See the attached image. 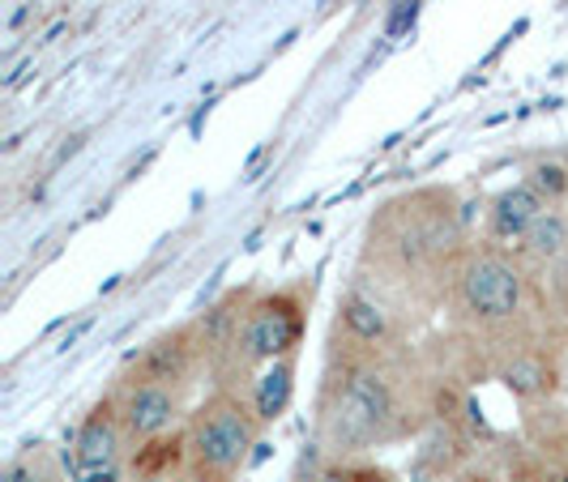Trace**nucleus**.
Returning <instances> with one entry per match:
<instances>
[{
    "instance_id": "1",
    "label": "nucleus",
    "mask_w": 568,
    "mask_h": 482,
    "mask_svg": "<svg viewBox=\"0 0 568 482\" xmlns=\"http://www.w3.org/2000/svg\"><path fill=\"white\" fill-rule=\"evenodd\" d=\"M256 414H248L235 398H214L197 410V419L189 427V453L201 474L231 479L256 440Z\"/></svg>"
},
{
    "instance_id": "2",
    "label": "nucleus",
    "mask_w": 568,
    "mask_h": 482,
    "mask_svg": "<svg viewBox=\"0 0 568 482\" xmlns=\"http://www.w3.org/2000/svg\"><path fill=\"white\" fill-rule=\"evenodd\" d=\"M394 419V393H389V380L376 368H351L342 376L334 406H329V431L338 444H372L385 423Z\"/></svg>"
},
{
    "instance_id": "3",
    "label": "nucleus",
    "mask_w": 568,
    "mask_h": 482,
    "mask_svg": "<svg viewBox=\"0 0 568 482\" xmlns=\"http://www.w3.org/2000/svg\"><path fill=\"white\" fill-rule=\"evenodd\" d=\"M462 304L479 320H509L521 308V274L500 256H475L462 274Z\"/></svg>"
},
{
    "instance_id": "4",
    "label": "nucleus",
    "mask_w": 568,
    "mask_h": 482,
    "mask_svg": "<svg viewBox=\"0 0 568 482\" xmlns=\"http://www.w3.org/2000/svg\"><path fill=\"white\" fill-rule=\"evenodd\" d=\"M304 334V316H300V304L291 299H265L261 308H253V316L244 320V334H240V346L253 363H274V359H286L295 350V341Z\"/></svg>"
},
{
    "instance_id": "5",
    "label": "nucleus",
    "mask_w": 568,
    "mask_h": 482,
    "mask_svg": "<svg viewBox=\"0 0 568 482\" xmlns=\"http://www.w3.org/2000/svg\"><path fill=\"white\" fill-rule=\"evenodd\" d=\"M180 414V401L168 384L159 380H142L124 393V406H120V423L133 440H159Z\"/></svg>"
},
{
    "instance_id": "6",
    "label": "nucleus",
    "mask_w": 568,
    "mask_h": 482,
    "mask_svg": "<svg viewBox=\"0 0 568 482\" xmlns=\"http://www.w3.org/2000/svg\"><path fill=\"white\" fill-rule=\"evenodd\" d=\"M120 440H124V423L112 406H94L85 414V423L73 435V457L69 470H94V465H120Z\"/></svg>"
},
{
    "instance_id": "7",
    "label": "nucleus",
    "mask_w": 568,
    "mask_h": 482,
    "mask_svg": "<svg viewBox=\"0 0 568 482\" xmlns=\"http://www.w3.org/2000/svg\"><path fill=\"white\" fill-rule=\"evenodd\" d=\"M551 205L530 188V180H521V184H513V188H505L500 197L491 201V214H487V230L496 235V239H526V230L539 223L542 214H547Z\"/></svg>"
},
{
    "instance_id": "8",
    "label": "nucleus",
    "mask_w": 568,
    "mask_h": 482,
    "mask_svg": "<svg viewBox=\"0 0 568 482\" xmlns=\"http://www.w3.org/2000/svg\"><path fill=\"white\" fill-rule=\"evenodd\" d=\"M291 393H295V363H291V355H286V359L265 363V368H261V376H256L253 414L261 419V423L283 419V410L291 406Z\"/></svg>"
},
{
    "instance_id": "9",
    "label": "nucleus",
    "mask_w": 568,
    "mask_h": 482,
    "mask_svg": "<svg viewBox=\"0 0 568 482\" xmlns=\"http://www.w3.org/2000/svg\"><path fill=\"white\" fill-rule=\"evenodd\" d=\"M342 320H346V329L359 341H381L389 334L385 308H381L376 299H368V295H359V290H351V295L342 299Z\"/></svg>"
},
{
    "instance_id": "10",
    "label": "nucleus",
    "mask_w": 568,
    "mask_h": 482,
    "mask_svg": "<svg viewBox=\"0 0 568 482\" xmlns=\"http://www.w3.org/2000/svg\"><path fill=\"white\" fill-rule=\"evenodd\" d=\"M521 248L535 256V260H565L568 253V218L565 214H556V209H547L535 227L526 230V239H521Z\"/></svg>"
},
{
    "instance_id": "11",
    "label": "nucleus",
    "mask_w": 568,
    "mask_h": 482,
    "mask_svg": "<svg viewBox=\"0 0 568 482\" xmlns=\"http://www.w3.org/2000/svg\"><path fill=\"white\" fill-rule=\"evenodd\" d=\"M526 180H530V188H535L547 205H556V201L568 197V167H565V163H556V158H542V163H535Z\"/></svg>"
},
{
    "instance_id": "12",
    "label": "nucleus",
    "mask_w": 568,
    "mask_h": 482,
    "mask_svg": "<svg viewBox=\"0 0 568 482\" xmlns=\"http://www.w3.org/2000/svg\"><path fill=\"white\" fill-rule=\"evenodd\" d=\"M542 380V371L535 368V363H526V368H509V389H517V393H535Z\"/></svg>"
},
{
    "instance_id": "13",
    "label": "nucleus",
    "mask_w": 568,
    "mask_h": 482,
    "mask_svg": "<svg viewBox=\"0 0 568 482\" xmlns=\"http://www.w3.org/2000/svg\"><path fill=\"white\" fill-rule=\"evenodd\" d=\"M0 482H43V474L34 470V461L18 457V461H9V465H4V479Z\"/></svg>"
},
{
    "instance_id": "14",
    "label": "nucleus",
    "mask_w": 568,
    "mask_h": 482,
    "mask_svg": "<svg viewBox=\"0 0 568 482\" xmlns=\"http://www.w3.org/2000/svg\"><path fill=\"white\" fill-rule=\"evenodd\" d=\"M73 482H120V465H94V470H69Z\"/></svg>"
},
{
    "instance_id": "15",
    "label": "nucleus",
    "mask_w": 568,
    "mask_h": 482,
    "mask_svg": "<svg viewBox=\"0 0 568 482\" xmlns=\"http://www.w3.org/2000/svg\"><path fill=\"white\" fill-rule=\"evenodd\" d=\"M316 482H355V474H346V470H325Z\"/></svg>"
},
{
    "instance_id": "16",
    "label": "nucleus",
    "mask_w": 568,
    "mask_h": 482,
    "mask_svg": "<svg viewBox=\"0 0 568 482\" xmlns=\"http://www.w3.org/2000/svg\"><path fill=\"white\" fill-rule=\"evenodd\" d=\"M560 278H565V290H568V253H565V265H560Z\"/></svg>"
}]
</instances>
